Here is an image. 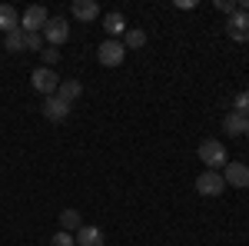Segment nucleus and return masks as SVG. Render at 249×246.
Returning <instances> with one entry per match:
<instances>
[{
  "label": "nucleus",
  "instance_id": "nucleus-8",
  "mask_svg": "<svg viewBox=\"0 0 249 246\" xmlns=\"http://www.w3.org/2000/svg\"><path fill=\"white\" fill-rule=\"evenodd\" d=\"M223 180H226V187L246 189L249 187V167L246 163H226L223 167Z\"/></svg>",
  "mask_w": 249,
  "mask_h": 246
},
{
  "label": "nucleus",
  "instance_id": "nucleus-7",
  "mask_svg": "<svg viewBox=\"0 0 249 246\" xmlns=\"http://www.w3.org/2000/svg\"><path fill=\"white\" fill-rule=\"evenodd\" d=\"M96 60H100L103 67H120V63L126 60V47H123L120 40H103L100 50H96Z\"/></svg>",
  "mask_w": 249,
  "mask_h": 246
},
{
  "label": "nucleus",
  "instance_id": "nucleus-9",
  "mask_svg": "<svg viewBox=\"0 0 249 246\" xmlns=\"http://www.w3.org/2000/svg\"><path fill=\"white\" fill-rule=\"evenodd\" d=\"M43 116H47L50 123H63V120L70 116V103H63L57 94L47 96V100H43Z\"/></svg>",
  "mask_w": 249,
  "mask_h": 246
},
{
  "label": "nucleus",
  "instance_id": "nucleus-5",
  "mask_svg": "<svg viewBox=\"0 0 249 246\" xmlns=\"http://www.w3.org/2000/svg\"><path fill=\"white\" fill-rule=\"evenodd\" d=\"M223 189H226V180H223L219 170H206L196 176V193L199 196H219Z\"/></svg>",
  "mask_w": 249,
  "mask_h": 246
},
{
  "label": "nucleus",
  "instance_id": "nucleus-17",
  "mask_svg": "<svg viewBox=\"0 0 249 246\" xmlns=\"http://www.w3.org/2000/svg\"><path fill=\"white\" fill-rule=\"evenodd\" d=\"M243 127H246V116L226 114V120H223V130L230 133V136H243Z\"/></svg>",
  "mask_w": 249,
  "mask_h": 246
},
{
  "label": "nucleus",
  "instance_id": "nucleus-16",
  "mask_svg": "<svg viewBox=\"0 0 249 246\" xmlns=\"http://www.w3.org/2000/svg\"><path fill=\"white\" fill-rule=\"evenodd\" d=\"M83 227V223H80V209H63V213H60V229H67V233H77V229Z\"/></svg>",
  "mask_w": 249,
  "mask_h": 246
},
{
  "label": "nucleus",
  "instance_id": "nucleus-12",
  "mask_svg": "<svg viewBox=\"0 0 249 246\" xmlns=\"http://www.w3.org/2000/svg\"><path fill=\"white\" fill-rule=\"evenodd\" d=\"M80 94H83V83H80V80H60L57 96L63 100V103H70V107H73V100H80Z\"/></svg>",
  "mask_w": 249,
  "mask_h": 246
},
{
  "label": "nucleus",
  "instance_id": "nucleus-1",
  "mask_svg": "<svg viewBox=\"0 0 249 246\" xmlns=\"http://www.w3.org/2000/svg\"><path fill=\"white\" fill-rule=\"evenodd\" d=\"M196 153H199V160H203V167H206V170H223V167L230 163L223 140H213V136H210V140H203Z\"/></svg>",
  "mask_w": 249,
  "mask_h": 246
},
{
  "label": "nucleus",
  "instance_id": "nucleus-3",
  "mask_svg": "<svg viewBox=\"0 0 249 246\" xmlns=\"http://www.w3.org/2000/svg\"><path fill=\"white\" fill-rule=\"evenodd\" d=\"M30 83H34L37 94L53 96V94H57V87H60V76H57V70H50V67H37V70L30 74Z\"/></svg>",
  "mask_w": 249,
  "mask_h": 246
},
{
  "label": "nucleus",
  "instance_id": "nucleus-24",
  "mask_svg": "<svg viewBox=\"0 0 249 246\" xmlns=\"http://www.w3.org/2000/svg\"><path fill=\"white\" fill-rule=\"evenodd\" d=\"M243 136H249V116H246V127H243Z\"/></svg>",
  "mask_w": 249,
  "mask_h": 246
},
{
  "label": "nucleus",
  "instance_id": "nucleus-4",
  "mask_svg": "<svg viewBox=\"0 0 249 246\" xmlns=\"http://www.w3.org/2000/svg\"><path fill=\"white\" fill-rule=\"evenodd\" d=\"M40 34H43V40H47V47H60V43L70 40V23H67L63 17H50Z\"/></svg>",
  "mask_w": 249,
  "mask_h": 246
},
{
  "label": "nucleus",
  "instance_id": "nucleus-21",
  "mask_svg": "<svg viewBox=\"0 0 249 246\" xmlns=\"http://www.w3.org/2000/svg\"><path fill=\"white\" fill-rule=\"evenodd\" d=\"M40 57H43V67H50V70H53V67L60 63V50H57V47H43V50H40Z\"/></svg>",
  "mask_w": 249,
  "mask_h": 246
},
{
  "label": "nucleus",
  "instance_id": "nucleus-10",
  "mask_svg": "<svg viewBox=\"0 0 249 246\" xmlns=\"http://www.w3.org/2000/svg\"><path fill=\"white\" fill-rule=\"evenodd\" d=\"M70 14L77 20H83V23H90V20L100 17V3H96V0H73V3H70Z\"/></svg>",
  "mask_w": 249,
  "mask_h": 246
},
{
  "label": "nucleus",
  "instance_id": "nucleus-14",
  "mask_svg": "<svg viewBox=\"0 0 249 246\" xmlns=\"http://www.w3.org/2000/svg\"><path fill=\"white\" fill-rule=\"evenodd\" d=\"M17 27H20L17 7H10V3H0V34H10V30H17Z\"/></svg>",
  "mask_w": 249,
  "mask_h": 246
},
{
  "label": "nucleus",
  "instance_id": "nucleus-18",
  "mask_svg": "<svg viewBox=\"0 0 249 246\" xmlns=\"http://www.w3.org/2000/svg\"><path fill=\"white\" fill-rule=\"evenodd\" d=\"M3 47L10 50V54H20L23 50V30H10V34H3Z\"/></svg>",
  "mask_w": 249,
  "mask_h": 246
},
{
  "label": "nucleus",
  "instance_id": "nucleus-6",
  "mask_svg": "<svg viewBox=\"0 0 249 246\" xmlns=\"http://www.w3.org/2000/svg\"><path fill=\"white\" fill-rule=\"evenodd\" d=\"M226 37L236 43H249V14L246 10H236L226 17Z\"/></svg>",
  "mask_w": 249,
  "mask_h": 246
},
{
  "label": "nucleus",
  "instance_id": "nucleus-19",
  "mask_svg": "<svg viewBox=\"0 0 249 246\" xmlns=\"http://www.w3.org/2000/svg\"><path fill=\"white\" fill-rule=\"evenodd\" d=\"M232 114L236 116H249V90L236 94V100H232Z\"/></svg>",
  "mask_w": 249,
  "mask_h": 246
},
{
  "label": "nucleus",
  "instance_id": "nucleus-23",
  "mask_svg": "<svg viewBox=\"0 0 249 246\" xmlns=\"http://www.w3.org/2000/svg\"><path fill=\"white\" fill-rule=\"evenodd\" d=\"M216 7H219V10H223V14H226V17H230V14H236V10H239V7H236V3H232V0H216Z\"/></svg>",
  "mask_w": 249,
  "mask_h": 246
},
{
  "label": "nucleus",
  "instance_id": "nucleus-13",
  "mask_svg": "<svg viewBox=\"0 0 249 246\" xmlns=\"http://www.w3.org/2000/svg\"><path fill=\"white\" fill-rule=\"evenodd\" d=\"M103 30L110 34V40L123 37V34H126V17H123V14H116V10H110V14L103 17Z\"/></svg>",
  "mask_w": 249,
  "mask_h": 246
},
{
  "label": "nucleus",
  "instance_id": "nucleus-15",
  "mask_svg": "<svg viewBox=\"0 0 249 246\" xmlns=\"http://www.w3.org/2000/svg\"><path fill=\"white\" fill-rule=\"evenodd\" d=\"M123 47H126V50H140V47H146V30H140V27H126V34H123Z\"/></svg>",
  "mask_w": 249,
  "mask_h": 246
},
{
  "label": "nucleus",
  "instance_id": "nucleus-20",
  "mask_svg": "<svg viewBox=\"0 0 249 246\" xmlns=\"http://www.w3.org/2000/svg\"><path fill=\"white\" fill-rule=\"evenodd\" d=\"M43 47H47L43 34H23V50H43Z\"/></svg>",
  "mask_w": 249,
  "mask_h": 246
},
{
  "label": "nucleus",
  "instance_id": "nucleus-22",
  "mask_svg": "<svg viewBox=\"0 0 249 246\" xmlns=\"http://www.w3.org/2000/svg\"><path fill=\"white\" fill-rule=\"evenodd\" d=\"M50 246H77V240H73V233L57 229V233H53V240H50Z\"/></svg>",
  "mask_w": 249,
  "mask_h": 246
},
{
  "label": "nucleus",
  "instance_id": "nucleus-2",
  "mask_svg": "<svg viewBox=\"0 0 249 246\" xmlns=\"http://www.w3.org/2000/svg\"><path fill=\"white\" fill-rule=\"evenodd\" d=\"M47 20H50L47 7L34 3V7H27V10L20 14V30H23V34H40V30L47 27Z\"/></svg>",
  "mask_w": 249,
  "mask_h": 246
},
{
  "label": "nucleus",
  "instance_id": "nucleus-11",
  "mask_svg": "<svg viewBox=\"0 0 249 246\" xmlns=\"http://www.w3.org/2000/svg\"><path fill=\"white\" fill-rule=\"evenodd\" d=\"M73 240H77V246H107V236L100 227H80Z\"/></svg>",
  "mask_w": 249,
  "mask_h": 246
}]
</instances>
